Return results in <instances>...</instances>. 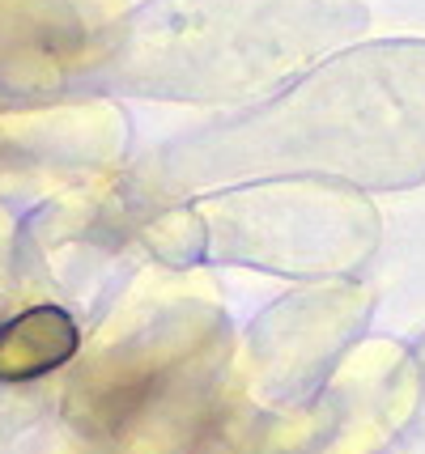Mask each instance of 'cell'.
I'll return each mask as SVG.
<instances>
[{
  "label": "cell",
  "mask_w": 425,
  "mask_h": 454,
  "mask_svg": "<svg viewBox=\"0 0 425 454\" xmlns=\"http://www.w3.org/2000/svg\"><path fill=\"white\" fill-rule=\"evenodd\" d=\"M353 26L362 13L319 0H158L132 35V77L166 98H234L277 85Z\"/></svg>",
  "instance_id": "7a4b0ae2"
},
{
  "label": "cell",
  "mask_w": 425,
  "mask_h": 454,
  "mask_svg": "<svg viewBox=\"0 0 425 454\" xmlns=\"http://www.w3.org/2000/svg\"><path fill=\"white\" fill-rule=\"evenodd\" d=\"M183 149L175 178L319 170L408 187L425 178V43L349 51L285 98Z\"/></svg>",
  "instance_id": "6da1fadb"
},
{
  "label": "cell",
  "mask_w": 425,
  "mask_h": 454,
  "mask_svg": "<svg viewBox=\"0 0 425 454\" xmlns=\"http://www.w3.org/2000/svg\"><path fill=\"white\" fill-rule=\"evenodd\" d=\"M77 323L60 306H35L0 323V382H30L77 353Z\"/></svg>",
  "instance_id": "3957f363"
}]
</instances>
